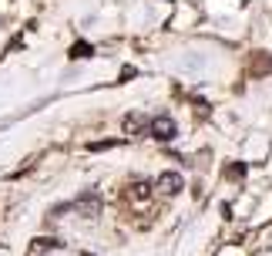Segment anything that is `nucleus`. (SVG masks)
<instances>
[{
	"instance_id": "nucleus-8",
	"label": "nucleus",
	"mask_w": 272,
	"mask_h": 256,
	"mask_svg": "<svg viewBox=\"0 0 272 256\" xmlns=\"http://www.w3.org/2000/svg\"><path fill=\"white\" fill-rule=\"evenodd\" d=\"M148 192H152L148 182H135V189H128V196H135V199H148Z\"/></svg>"
},
{
	"instance_id": "nucleus-4",
	"label": "nucleus",
	"mask_w": 272,
	"mask_h": 256,
	"mask_svg": "<svg viewBox=\"0 0 272 256\" xmlns=\"http://www.w3.org/2000/svg\"><path fill=\"white\" fill-rule=\"evenodd\" d=\"M148 115H141V112H131V115H125V121H121V128L128 132V135H141L144 128H148Z\"/></svg>"
},
{
	"instance_id": "nucleus-9",
	"label": "nucleus",
	"mask_w": 272,
	"mask_h": 256,
	"mask_svg": "<svg viewBox=\"0 0 272 256\" xmlns=\"http://www.w3.org/2000/svg\"><path fill=\"white\" fill-rule=\"evenodd\" d=\"M245 172H249V165H242V162H235V165L225 168V176H229V179H242Z\"/></svg>"
},
{
	"instance_id": "nucleus-1",
	"label": "nucleus",
	"mask_w": 272,
	"mask_h": 256,
	"mask_svg": "<svg viewBox=\"0 0 272 256\" xmlns=\"http://www.w3.org/2000/svg\"><path fill=\"white\" fill-rule=\"evenodd\" d=\"M148 132H152L158 142H171V138L178 135V125H175V118H168V115H158V118L148 121Z\"/></svg>"
},
{
	"instance_id": "nucleus-6",
	"label": "nucleus",
	"mask_w": 272,
	"mask_h": 256,
	"mask_svg": "<svg viewBox=\"0 0 272 256\" xmlns=\"http://www.w3.org/2000/svg\"><path fill=\"white\" fill-rule=\"evenodd\" d=\"M67 54H71L74 61H78V57H91V54H94V48H91L88 40H78V44H74V48L67 51Z\"/></svg>"
},
{
	"instance_id": "nucleus-7",
	"label": "nucleus",
	"mask_w": 272,
	"mask_h": 256,
	"mask_svg": "<svg viewBox=\"0 0 272 256\" xmlns=\"http://www.w3.org/2000/svg\"><path fill=\"white\" fill-rule=\"evenodd\" d=\"M118 138H104V142H91L88 145V152H108V148H118Z\"/></svg>"
},
{
	"instance_id": "nucleus-3",
	"label": "nucleus",
	"mask_w": 272,
	"mask_h": 256,
	"mask_svg": "<svg viewBox=\"0 0 272 256\" xmlns=\"http://www.w3.org/2000/svg\"><path fill=\"white\" fill-rule=\"evenodd\" d=\"M71 209L81 212V216H97V212H101V196L91 189V192H84V196H78V199L71 202Z\"/></svg>"
},
{
	"instance_id": "nucleus-2",
	"label": "nucleus",
	"mask_w": 272,
	"mask_h": 256,
	"mask_svg": "<svg viewBox=\"0 0 272 256\" xmlns=\"http://www.w3.org/2000/svg\"><path fill=\"white\" fill-rule=\"evenodd\" d=\"M185 185V179L178 176V172H161L158 182H155V189H158V196H165V199H171V196H178Z\"/></svg>"
},
{
	"instance_id": "nucleus-10",
	"label": "nucleus",
	"mask_w": 272,
	"mask_h": 256,
	"mask_svg": "<svg viewBox=\"0 0 272 256\" xmlns=\"http://www.w3.org/2000/svg\"><path fill=\"white\" fill-rule=\"evenodd\" d=\"M135 74H138L135 68H125V71H121V81H131V78H135Z\"/></svg>"
},
{
	"instance_id": "nucleus-5",
	"label": "nucleus",
	"mask_w": 272,
	"mask_h": 256,
	"mask_svg": "<svg viewBox=\"0 0 272 256\" xmlns=\"http://www.w3.org/2000/svg\"><path fill=\"white\" fill-rule=\"evenodd\" d=\"M262 71H272V54L256 51V54H252V64H249V74H252V78H259Z\"/></svg>"
}]
</instances>
